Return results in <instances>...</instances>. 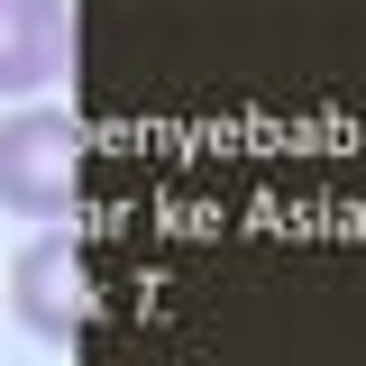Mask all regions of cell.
<instances>
[{"label":"cell","mask_w":366,"mask_h":366,"mask_svg":"<svg viewBox=\"0 0 366 366\" xmlns=\"http://www.w3.org/2000/svg\"><path fill=\"white\" fill-rule=\"evenodd\" d=\"M83 202V129L74 110H9L0 119V211L64 220Z\"/></svg>","instance_id":"obj_1"},{"label":"cell","mask_w":366,"mask_h":366,"mask_svg":"<svg viewBox=\"0 0 366 366\" xmlns=\"http://www.w3.org/2000/svg\"><path fill=\"white\" fill-rule=\"evenodd\" d=\"M9 312L28 320L37 339H55V348H74L92 330V257H83L74 229H46V238L19 247V266H9Z\"/></svg>","instance_id":"obj_2"},{"label":"cell","mask_w":366,"mask_h":366,"mask_svg":"<svg viewBox=\"0 0 366 366\" xmlns=\"http://www.w3.org/2000/svg\"><path fill=\"white\" fill-rule=\"evenodd\" d=\"M74 64V9L64 0H0V92H46Z\"/></svg>","instance_id":"obj_3"}]
</instances>
